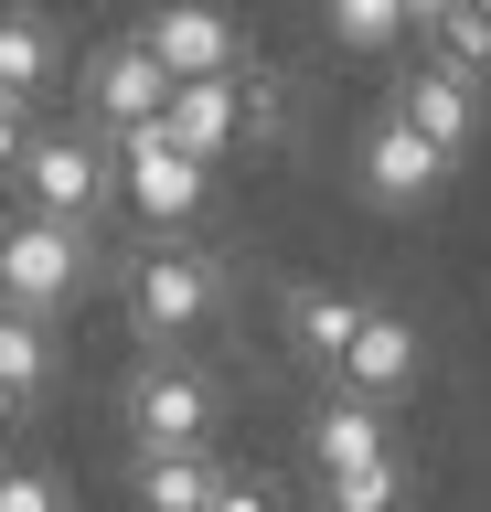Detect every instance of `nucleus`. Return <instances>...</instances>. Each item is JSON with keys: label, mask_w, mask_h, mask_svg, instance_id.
Returning a JSON list of instances; mask_svg holds the SVG:
<instances>
[{"label": "nucleus", "mask_w": 491, "mask_h": 512, "mask_svg": "<svg viewBox=\"0 0 491 512\" xmlns=\"http://www.w3.org/2000/svg\"><path fill=\"white\" fill-rule=\"evenodd\" d=\"M406 502V459H363V470H331V512H395Z\"/></svg>", "instance_id": "obj_18"}, {"label": "nucleus", "mask_w": 491, "mask_h": 512, "mask_svg": "<svg viewBox=\"0 0 491 512\" xmlns=\"http://www.w3.org/2000/svg\"><path fill=\"white\" fill-rule=\"evenodd\" d=\"M0 171H22V107H0Z\"/></svg>", "instance_id": "obj_22"}, {"label": "nucleus", "mask_w": 491, "mask_h": 512, "mask_svg": "<svg viewBox=\"0 0 491 512\" xmlns=\"http://www.w3.org/2000/svg\"><path fill=\"white\" fill-rule=\"evenodd\" d=\"M395 118L417 128V139H427L438 160H459L470 139H481V86H470L459 64H417V75L395 86Z\"/></svg>", "instance_id": "obj_7"}, {"label": "nucleus", "mask_w": 491, "mask_h": 512, "mask_svg": "<svg viewBox=\"0 0 491 512\" xmlns=\"http://www.w3.org/2000/svg\"><path fill=\"white\" fill-rule=\"evenodd\" d=\"M203 512H289V502H278V480H257V470H246V480L214 470V502H203Z\"/></svg>", "instance_id": "obj_21"}, {"label": "nucleus", "mask_w": 491, "mask_h": 512, "mask_svg": "<svg viewBox=\"0 0 491 512\" xmlns=\"http://www.w3.org/2000/svg\"><path fill=\"white\" fill-rule=\"evenodd\" d=\"M353 171H363V192H374L385 214H406V203H427V192H438V171H449V160H438L417 128L385 107V118L363 128V160H353Z\"/></svg>", "instance_id": "obj_8"}, {"label": "nucleus", "mask_w": 491, "mask_h": 512, "mask_svg": "<svg viewBox=\"0 0 491 512\" xmlns=\"http://www.w3.org/2000/svg\"><path fill=\"white\" fill-rule=\"evenodd\" d=\"M54 22L43 11H0V107H22V96H43L54 86Z\"/></svg>", "instance_id": "obj_12"}, {"label": "nucleus", "mask_w": 491, "mask_h": 512, "mask_svg": "<svg viewBox=\"0 0 491 512\" xmlns=\"http://www.w3.org/2000/svg\"><path fill=\"white\" fill-rule=\"evenodd\" d=\"M331 43H353V54H385L395 32H406V0H321Z\"/></svg>", "instance_id": "obj_17"}, {"label": "nucleus", "mask_w": 491, "mask_h": 512, "mask_svg": "<svg viewBox=\"0 0 491 512\" xmlns=\"http://www.w3.org/2000/svg\"><path fill=\"white\" fill-rule=\"evenodd\" d=\"M139 54L161 64L171 86H193V75H235L246 43H235V22L214 11V0H161V11L139 22Z\"/></svg>", "instance_id": "obj_4"}, {"label": "nucleus", "mask_w": 491, "mask_h": 512, "mask_svg": "<svg viewBox=\"0 0 491 512\" xmlns=\"http://www.w3.org/2000/svg\"><path fill=\"white\" fill-rule=\"evenodd\" d=\"M86 267H97L86 224H54V214H22V224H0V299H11L22 320L65 310L75 288H86Z\"/></svg>", "instance_id": "obj_1"}, {"label": "nucleus", "mask_w": 491, "mask_h": 512, "mask_svg": "<svg viewBox=\"0 0 491 512\" xmlns=\"http://www.w3.org/2000/svg\"><path fill=\"white\" fill-rule=\"evenodd\" d=\"M118 171H129V203L161 224V235H171V224H193L203 192H214V171H203V160H182L161 128H129V139H118Z\"/></svg>", "instance_id": "obj_6"}, {"label": "nucleus", "mask_w": 491, "mask_h": 512, "mask_svg": "<svg viewBox=\"0 0 491 512\" xmlns=\"http://www.w3.org/2000/svg\"><path fill=\"white\" fill-rule=\"evenodd\" d=\"M438 11H449V0H406V22H417V32H427V22H438Z\"/></svg>", "instance_id": "obj_23"}, {"label": "nucleus", "mask_w": 491, "mask_h": 512, "mask_svg": "<svg viewBox=\"0 0 491 512\" xmlns=\"http://www.w3.org/2000/svg\"><path fill=\"white\" fill-rule=\"evenodd\" d=\"M161 96H171V75H161L150 54H139V43H107V54L86 64V118H97L107 139L150 128V118H161Z\"/></svg>", "instance_id": "obj_9"}, {"label": "nucleus", "mask_w": 491, "mask_h": 512, "mask_svg": "<svg viewBox=\"0 0 491 512\" xmlns=\"http://www.w3.org/2000/svg\"><path fill=\"white\" fill-rule=\"evenodd\" d=\"M214 416H225V395L193 374V363H139L129 384V427H139V459H171V448H203L214 438Z\"/></svg>", "instance_id": "obj_3"}, {"label": "nucleus", "mask_w": 491, "mask_h": 512, "mask_svg": "<svg viewBox=\"0 0 491 512\" xmlns=\"http://www.w3.org/2000/svg\"><path fill=\"white\" fill-rule=\"evenodd\" d=\"M363 459H385V416L363 406V395L321 406V470H363Z\"/></svg>", "instance_id": "obj_16"}, {"label": "nucleus", "mask_w": 491, "mask_h": 512, "mask_svg": "<svg viewBox=\"0 0 491 512\" xmlns=\"http://www.w3.org/2000/svg\"><path fill=\"white\" fill-rule=\"evenodd\" d=\"M331 374L353 384L363 406H385V395H406V384L427 374V342H417V331H406L395 310H363V331L342 342V363H331Z\"/></svg>", "instance_id": "obj_10"}, {"label": "nucleus", "mask_w": 491, "mask_h": 512, "mask_svg": "<svg viewBox=\"0 0 491 512\" xmlns=\"http://www.w3.org/2000/svg\"><path fill=\"white\" fill-rule=\"evenodd\" d=\"M0 384H11V406H33L43 384H54V342H43V320L0 310Z\"/></svg>", "instance_id": "obj_15"}, {"label": "nucleus", "mask_w": 491, "mask_h": 512, "mask_svg": "<svg viewBox=\"0 0 491 512\" xmlns=\"http://www.w3.org/2000/svg\"><path fill=\"white\" fill-rule=\"evenodd\" d=\"M203 502H214V459H203V448L139 459V512H203Z\"/></svg>", "instance_id": "obj_14"}, {"label": "nucleus", "mask_w": 491, "mask_h": 512, "mask_svg": "<svg viewBox=\"0 0 491 512\" xmlns=\"http://www.w3.org/2000/svg\"><path fill=\"white\" fill-rule=\"evenodd\" d=\"M0 427H11V384H0Z\"/></svg>", "instance_id": "obj_24"}, {"label": "nucleus", "mask_w": 491, "mask_h": 512, "mask_svg": "<svg viewBox=\"0 0 491 512\" xmlns=\"http://www.w3.org/2000/svg\"><path fill=\"white\" fill-rule=\"evenodd\" d=\"M427 32H438V64H459V75H470V64H491V0H449Z\"/></svg>", "instance_id": "obj_19"}, {"label": "nucleus", "mask_w": 491, "mask_h": 512, "mask_svg": "<svg viewBox=\"0 0 491 512\" xmlns=\"http://www.w3.org/2000/svg\"><path fill=\"white\" fill-rule=\"evenodd\" d=\"M11 182L33 192V214L86 224V214L107 203V182H118V171H107V150H97V139H22V171H11Z\"/></svg>", "instance_id": "obj_5"}, {"label": "nucleus", "mask_w": 491, "mask_h": 512, "mask_svg": "<svg viewBox=\"0 0 491 512\" xmlns=\"http://www.w3.org/2000/svg\"><path fill=\"white\" fill-rule=\"evenodd\" d=\"M353 331H363V299H342V288H289V342L310 352V363H342Z\"/></svg>", "instance_id": "obj_13"}, {"label": "nucleus", "mask_w": 491, "mask_h": 512, "mask_svg": "<svg viewBox=\"0 0 491 512\" xmlns=\"http://www.w3.org/2000/svg\"><path fill=\"white\" fill-rule=\"evenodd\" d=\"M129 310H139L150 342H182V331H203V320L225 310V267L193 256V246H150L129 267Z\"/></svg>", "instance_id": "obj_2"}, {"label": "nucleus", "mask_w": 491, "mask_h": 512, "mask_svg": "<svg viewBox=\"0 0 491 512\" xmlns=\"http://www.w3.org/2000/svg\"><path fill=\"white\" fill-rule=\"evenodd\" d=\"M150 128H161L182 160H203V171H214V150H225L235 128H246V107H235V75H193V86H171Z\"/></svg>", "instance_id": "obj_11"}, {"label": "nucleus", "mask_w": 491, "mask_h": 512, "mask_svg": "<svg viewBox=\"0 0 491 512\" xmlns=\"http://www.w3.org/2000/svg\"><path fill=\"white\" fill-rule=\"evenodd\" d=\"M0 512H75V502L43 459H0Z\"/></svg>", "instance_id": "obj_20"}]
</instances>
